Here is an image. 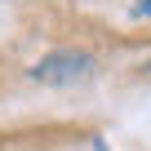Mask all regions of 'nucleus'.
Returning a JSON list of instances; mask_svg holds the SVG:
<instances>
[{"label": "nucleus", "instance_id": "f257e3e1", "mask_svg": "<svg viewBox=\"0 0 151 151\" xmlns=\"http://www.w3.org/2000/svg\"><path fill=\"white\" fill-rule=\"evenodd\" d=\"M93 53L85 49H49L36 67H31V80L45 89H71V85H85L93 76Z\"/></svg>", "mask_w": 151, "mask_h": 151}, {"label": "nucleus", "instance_id": "f03ea898", "mask_svg": "<svg viewBox=\"0 0 151 151\" xmlns=\"http://www.w3.org/2000/svg\"><path fill=\"white\" fill-rule=\"evenodd\" d=\"M133 18H151V0H133Z\"/></svg>", "mask_w": 151, "mask_h": 151}, {"label": "nucleus", "instance_id": "7ed1b4c3", "mask_svg": "<svg viewBox=\"0 0 151 151\" xmlns=\"http://www.w3.org/2000/svg\"><path fill=\"white\" fill-rule=\"evenodd\" d=\"M142 71H147V80H151V58H147V67H142Z\"/></svg>", "mask_w": 151, "mask_h": 151}]
</instances>
